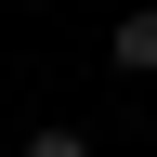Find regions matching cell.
<instances>
[{"label":"cell","instance_id":"obj_1","mask_svg":"<svg viewBox=\"0 0 157 157\" xmlns=\"http://www.w3.org/2000/svg\"><path fill=\"white\" fill-rule=\"evenodd\" d=\"M118 66H131V78L157 66V13H118Z\"/></svg>","mask_w":157,"mask_h":157},{"label":"cell","instance_id":"obj_2","mask_svg":"<svg viewBox=\"0 0 157 157\" xmlns=\"http://www.w3.org/2000/svg\"><path fill=\"white\" fill-rule=\"evenodd\" d=\"M26 157H92V131H26Z\"/></svg>","mask_w":157,"mask_h":157}]
</instances>
